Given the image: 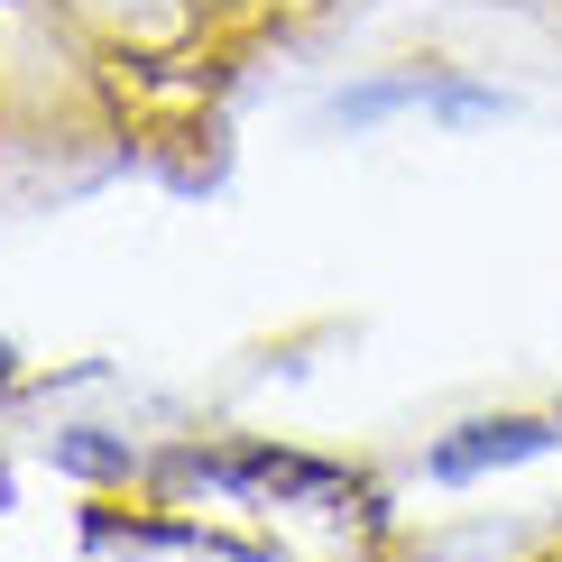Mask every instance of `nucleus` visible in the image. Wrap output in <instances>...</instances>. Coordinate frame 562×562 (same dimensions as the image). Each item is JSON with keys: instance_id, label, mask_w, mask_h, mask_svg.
Returning a JSON list of instances; mask_svg holds the SVG:
<instances>
[{"instance_id": "3", "label": "nucleus", "mask_w": 562, "mask_h": 562, "mask_svg": "<svg viewBox=\"0 0 562 562\" xmlns=\"http://www.w3.org/2000/svg\"><path fill=\"white\" fill-rule=\"evenodd\" d=\"M406 102H434V111H498V92H471V83H434V75H406V83H360L333 102V121H379V111H406Z\"/></svg>"}, {"instance_id": "4", "label": "nucleus", "mask_w": 562, "mask_h": 562, "mask_svg": "<svg viewBox=\"0 0 562 562\" xmlns=\"http://www.w3.org/2000/svg\"><path fill=\"white\" fill-rule=\"evenodd\" d=\"M0 387H10V350H0Z\"/></svg>"}, {"instance_id": "1", "label": "nucleus", "mask_w": 562, "mask_h": 562, "mask_svg": "<svg viewBox=\"0 0 562 562\" xmlns=\"http://www.w3.org/2000/svg\"><path fill=\"white\" fill-rule=\"evenodd\" d=\"M553 452V425L544 415H507V425H471L434 452V480H480V471H507V461H535Z\"/></svg>"}, {"instance_id": "2", "label": "nucleus", "mask_w": 562, "mask_h": 562, "mask_svg": "<svg viewBox=\"0 0 562 562\" xmlns=\"http://www.w3.org/2000/svg\"><path fill=\"white\" fill-rule=\"evenodd\" d=\"M184 480H240V488H286V498H341V471H323V461H286V452H231V461H203L184 452L176 461Z\"/></svg>"}]
</instances>
